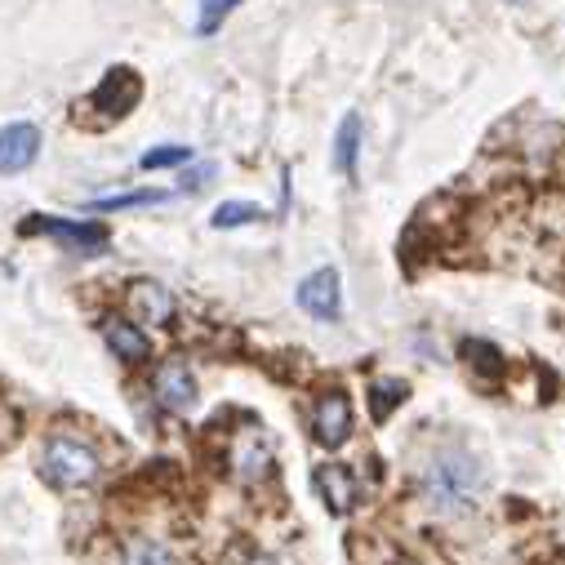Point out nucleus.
Returning <instances> with one entry per match:
<instances>
[{
  "label": "nucleus",
  "mask_w": 565,
  "mask_h": 565,
  "mask_svg": "<svg viewBox=\"0 0 565 565\" xmlns=\"http://www.w3.org/2000/svg\"><path fill=\"white\" fill-rule=\"evenodd\" d=\"M423 494H428L441 512H468L486 494V468L468 450H441L433 455L428 472H423Z\"/></svg>",
  "instance_id": "obj_1"
},
{
  "label": "nucleus",
  "mask_w": 565,
  "mask_h": 565,
  "mask_svg": "<svg viewBox=\"0 0 565 565\" xmlns=\"http://www.w3.org/2000/svg\"><path fill=\"white\" fill-rule=\"evenodd\" d=\"M98 472H103V459L85 437L63 433V437H50L41 450V477L54 490H85L98 481Z\"/></svg>",
  "instance_id": "obj_2"
},
{
  "label": "nucleus",
  "mask_w": 565,
  "mask_h": 565,
  "mask_svg": "<svg viewBox=\"0 0 565 565\" xmlns=\"http://www.w3.org/2000/svg\"><path fill=\"white\" fill-rule=\"evenodd\" d=\"M23 236H50L67 249H81V254H94L107 245V227L103 223H81V218H50V214H32L19 223Z\"/></svg>",
  "instance_id": "obj_3"
},
{
  "label": "nucleus",
  "mask_w": 565,
  "mask_h": 565,
  "mask_svg": "<svg viewBox=\"0 0 565 565\" xmlns=\"http://www.w3.org/2000/svg\"><path fill=\"white\" fill-rule=\"evenodd\" d=\"M299 308L317 321H339L343 312V280H339V267H317L312 276H303L299 286Z\"/></svg>",
  "instance_id": "obj_4"
},
{
  "label": "nucleus",
  "mask_w": 565,
  "mask_h": 565,
  "mask_svg": "<svg viewBox=\"0 0 565 565\" xmlns=\"http://www.w3.org/2000/svg\"><path fill=\"white\" fill-rule=\"evenodd\" d=\"M138 94H143V81H138V72H134V67H111V72L98 81V89L89 94V103H94L107 120H120V116L134 111Z\"/></svg>",
  "instance_id": "obj_5"
},
{
  "label": "nucleus",
  "mask_w": 565,
  "mask_h": 565,
  "mask_svg": "<svg viewBox=\"0 0 565 565\" xmlns=\"http://www.w3.org/2000/svg\"><path fill=\"white\" fill-rule=\"evenodd\" d=\"M312 437L326 450L348 446V437H352V401H348V392H326L317 401V409H312Z\"/></svg>",
  "instance_id": "obj_6"
},
{
  "label": "nucleus",
  "mask_w": 565,
  "mask_h": 565,
  "mask_svg": "<svg viewBox=\"0 0 565 565\" xmlns=\"http://www.w3.org/2000/svg\"><path fill=\"white\" fill-rule=\"evenodd\" d=\"M41 157V129L32 120L0 125V174H23Z\"/></svg>",
  "instance_id": "obj_7"
},
{
  "label": "nucleus",
  "mask_w": 565,
  "mask_h": 565,
  "mask_svg": "<svg viewBox=\"0 0 565 565\" xmlns=\"http://www.w3.org/2000/svg\"><path fill=\"white\" fill-rule=\"evenodd\" d=\"M152 396H157V405L170 409V414L192 409V405H196V379H192V370H188L183 361H166V365L157 370V379H152Z\"/></svg>",
  "instance_id": "obj_8"
},
{
  "label": "nucleus",
  "mask_w": 565,
  "mask_h": 565,
  "mask_svg": "<svg viewBox=\"0 0 565 565\" xmlns=\"http://www.w3.org/2000/svg\"><path fill=\"white\" fill-rule=\"evenodd\" d=\"M312 486H317L321 503H326L334 516H348V512L356 508V499H361V490H356V477H352L343 463H321V468L312 472Z\"/></svg>",
  "instance_id": "obj_9"
},
{
  "label": "nucleus",
  "mask_w": 565,
  "mask_h": 565,
  "mask_svg": "<svg viewBox=\"0 0 565 565\" xmlns=\"http://www.w3.org/2000/svg\"><path fill=\"white\" fill-rule=\"evenodd\" d=\"M125 299H129V312L148 326H166L174 317V299L166 286H157V280H134Z\"/></svg>",
  "instance_id": "obj_10"
},
{
  "label": "nucleus",
  "mask_w": 565,
  "mask_h": 565,
  "mask_svg": "<svg viewBox=\"0 0 565 565\" xmlns=\"http://www.w3.org/2000/svg\"><path fill=\"white\" fill-rule=\"evenodd\" d=\"M103 339H107V348L120 356V361H129V365H138V361H148V352H152V343H148V334L138 330L134 321H107L103 326Z\"/></svg>",
  "instance_id": "obj_11"
},
{
  "label": "nucleus",
  "mask_w": 565,
  "mask_h": 565,
  "mask_svg": "<svg viewBox=\"0 0 565 565\" xmlns=\"http://www.w3.org/2000/svg\"><path fill=\"white\" fill-rule=\"evenodd\" d=\"M356 157H361V116L348 111L339 120V134H334V170L352 179L356 174Z\"/></svg>",
  "instance_id": "obj_12"
},
{
  "label": "nucleus",
  "mask_w": 565,
  "mask_h": 565,
  "mask_svg": "<svg viewBox=\"0 0 565 565\" xmlns=\"http://www.w3.org/2000/svg\"><path fill=\"white\" fill-rule=\"evenodd\" d=\"M405 396H409V387L401 379H374L370 383V414H374V423H387Z\"/></svg>",
  "instance_id": "obj_13"
},
{
  "label": "nucleus",
  "mask_w": 565,
  "mask_h": 565,
  "mask_svg": "<svg viewBox=\"0 0 565 565\" xmlns=\"http://www.w3.org/2000/svg\"><path fill=\"white\" fill-rule=\"evenodd\" d=\"M463 361L472 365V374H481V379H503V356H499V348L494 343H486V339H468L463 343Z\"/></svg>",
  "instance_id": "obj_14"
},
{
  "label": "nucleus",
  "mask_w": 565,
  "mask_h": 565,
  "mask_svg": "<svg viewBox=\"0 0 565 565\" xmlns=\"http://www.w3.org/2000/svg\"><path fill=\"white\" fill-rule=\"evenodd\" d=\"M161 201H170V192H161V188H143V192H120V196H98V201H89V210L107 214V210H134V205H161Z\"/></svg>",
  "instance_id": "obj_15"
},
{
  "label": "nucleus",
  "mask_w": 565,
  "mask_h": 565,
  "mask_svg": "<svg viewBox=\"0 0 565 565\" xmlns=\"http://www.w3.org/2000/svg\"><path fill=\"white\" fill-rule=\"evenodd\" d=\"M120 565H174V556H170V547L157 543V539H134V543L125 547Z\"/></svg>",
  "instance_id": "obj_16"
},
{
  "label": "nucleus",
  "mask_w": 565,
  "mask_h": 565,
  "mask_svg": "<svg viewBox=\"0 0 565 565\" xmlns=\"http://www.w3.org/2000/svg\"><path fill=\"white\" fill-rule=\"evenodd\" d=\"M258 218H263L258 205H249V201H223L210 223H214L218 232H227V227H245V223H258Z\"/></svg>",
  "instance_id": "obj_17"
},
{
  "label": "nucleus",
  "mask_w": 565,
  "mask_h": 565,
  "mask_svg": "<svg viewBox=\"0 0 565 565\" xmlns=\"http://www.w3.org/2000/svg\"><path fill=\"white\" fill-rule=\"evenodd\" d=\"M192 161V148H183V143H166V148H152V152H143V170H179V166H188Z\"/></svg>",
  "instance_id": "obj_18"
},
{
  "label": "nucleus",
  "mask_w": 565,
  "mask_h": 565,
  "mask_svg": "<svg viewBox=\"0 0 565 565\" xmlns=\"http://www.w3.org/2000/svg\"><path fill=\"white\" fill-rule=\"evenodd\" d=\"M241 6V0H201V19H196V32L201 36H214L223 28V19Z\"/></svg>",
  "instance_id": "obj_19"
},
{
  "label": "nucleus",
  "mask_w": 565,
  "mask_h": 565,
  "mask_svg": "<svg viewBox=\"0 0 565 565\" xmlns=\"http://www.w3.org/2000/svg\"><path fill=\"white\" fill-rule=\"evenodd\" d=\"M263 468H267V446H263V441H245V446H236V472L258 477Z\"/></svg>",
  "instance_id": "obj_20"
},
{
  "label": "nucleus",
  "mask_w": 565,
  "mask_h": 565,
  "mask_svg": "<svg viewBox=\"0 0 565 565\" xmlns=\"http://www.w3.org/2000/svg\"><path fill=\"white\" fill-rule=\"evenodd\" d=\"M236 565H276V561H271L267 552H249V556H241Z\"/></svg>",
  "instance_id": "obj_21"
}]
</instances>
